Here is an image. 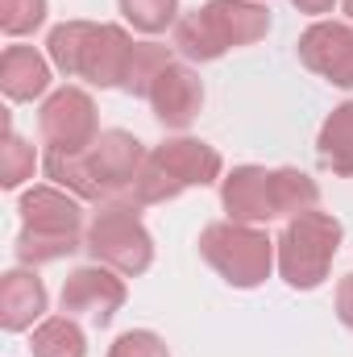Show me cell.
<instances>
[{
  "label": "cell",
  "instance_id": "obj_17",
  "mask_svg": "<svg viewBox=\"0 0 353 357\" xmlns=\"http://www.w3.org/2000/svg\"><path fill=\"white\" fill-rule=\"evenodd\" d=\"M29 354L33 357H88V333L80 328L75 316H46L33 337H29Z\"/></svg>",
  "mask_w": 353,
  "mask_h": 357
},
{
  "label": "cell",
  "instance_id": "obj_7",
  "mask_svg": "<svg viewBox=\"0 0 353 357\" xmlns=\"http://www.w3.org/2000/svg\"><path fill=\"white\" fill-rule=\"evenodd\" d=\"M341 220L333 212H320V208H308L299 216H291L274 241V258H278V274L291 291H316L329 270L333 258L341 250Z\"/></svg>",
  "mask_w": 353,
  "mask_h": 357
},
{
  "label": "cell",
  "instance_id": "obj_13",
  "mask_svg": "<svg viewBox=\"0 0 353 357\" xmlns=\"http://www.w3.org/2000/svg\"><path fill=\"white\" fill-rule=\"evenodd\" d=\"M150 108H154V121L167 125V129H187L200 108H204V79L187 67V63H171L158 84L150 91Z\"/></svg>",
  "mask_w": 353,
  "mask_h": 357
},
{
  "label": "cell",
  "instance_id": "obj_9",
  "mask_svg": "<svg viewBox=\"0 0 353 357\" xmlns=\"http://www.w3.org/2000/svg\"><path fill=\"white\" fill-rule=\"evenodd\" d=\"M200 258L237 291L262 287L270 270L278 266L274 241L266 237V229L241 225V220H212L200 233Z\"/></svg>",
  "mask_w": 353,
  "mask_h": 357
},
{
  "label": "cell",
  "instance_id": "obj_4",
  "mask_svg": "<svg viewBox=\"0 0 353 357\" xmlns=\"http://www.w3.org/2000/svg\"><path fill=\"white\" fill-rule=\"evenodd\" d=\"M270 33V8L258 0H208L183 13L171 29V46L187 63H216L237 46H254Z\"/></svg>",
  "mask_w": 353,
  "mask_h": 357
},
{
  "label": "cell",
  "instance_id": "obj_20",
  "mask_svg": "<svg viewBox=\"0 0 353 357\" xmlns=\"http://www.w3.org/2000/svg\"><path fill=\"white\" fill-rule=\"evenodd\" d=\"M117 8L137 33H163L179 21V0H117Z\"/></svg>",
  "mask_w": 353,
  "mask_h": 357
},
{
  "label": "cell",
  "instance_id": "obj_5",
  "mask_svg": "<svg viewBox=\"0 0 353 357\" xmlns=\"http://www.w3.org/2000/svg\"><path fill=\"white\" fill-rule=\"evenodd\" d=\"M21 212V233H17V258L21 266H46V262H59V258H71L75 250H84V204L80 195L54 187V183H42V187H29L17 204Z\"/></svg>",
  "mask_w": 353,
  "mask_h": 357
},
{
  "label": "cell",
  "instance_id": "obj_6",
  "mask_svg": "<svg viewBox=\"0 0 353 357\" xmlns=\"http://www.w3.org/2000/svg\"><path fill=\"white\" fill-rule=\"evenodd\" d=\"M220 175H225V158L216 146H208L200 137H167L163 146H154L146 154L129 199L137 208L171 204L191 187H212Z\"/></svg>",
  "mask_w": 353,
  "mask_h": 357
},
{
  "label": "cell",
  "instance_id": "obj_22",
  "mask_svg": "<svg viewBox=\"0 0 353 357\" xmlns=\"http://www.w3.org/2000/svg\"><path fill=\"white\" fill-rule=\"evenodd\" d=\"M108 357H171V349H167V341H163L158 333H150V328H129V333H121V337L112 341Z\"/></svg>",
  "mask_w": 353,
  "mask_h": 357
},
{
  "label": "cell",
  "instance_id": "obj_16",
  "mask_svg": "<svg viewBox=\"0 0 353 357\" xmlns=\"http://www.w3.org/2000/svg\"><path fill=\"white\" fill-rule=\"evenodd\" d=\"M316 158L324 171L341 178H353V100L337 104L324 125H320V137H316Z\"/></svg>",
  "mask_w": 353,
  "mask_h": 357
},
{
  "label": "cell",
  "instance_id": "obj_18",
  "mask_svg": "<svg viewBox=\"0 0 353 357\" xmlns=\"http://www.w3.org/2000/svg\"><path fill=\"white\" fill-rule=\"evenodd\" d=\"M175 63V46H163V42H137L133 50V63H129V75H125V88L129 96H142L150 100V91L158 84V75Z\"/></svg>",
  "mask_w": 353,
  "mask_h": 357
},
{
  "label": "cell",
  "instance_id": "obj_24",
  "mask_svg": "<svg viewBox=\"0 0 353 357\" xmlns=\"http://www.w3.org/2000/svg\"><path fill=\"white\" fill-rule=\"evenodd\" d=\"M299 13H308V17H320V13H333L337 8V0H291Z\"/></svg>",
  "mask_w": 353,
  "mask_h": 357
},
{
  "label": "cell",
  "instance_id": "obj_11",
  "mask_svg": "<svg viewBox=\"0 0 353 357\" xmlns=\"http://www.w3.org/2000/svg\"><path fill=\"white\" fill-rule=\"evenodd\" d=\"M125 299H129L125 274L100 266V262L71 270V274L63 278V291H59V307H63L67 316H88L91 324H100V328L125 307Z\"/></svg>",
  "mask_w": 353,
  "mask_h": 357
},
{
  "label": "cell",
  "instance_id": "obj_19",
  "mask_svg": "<svg viewBox=\"0 0 353 357\" xmlns=\"http://www.w3.org/2000/svg\"><path fill=\"white\" fill-rule=\"evenodd\" d=\"M33 171H38V150L25 137H17L13 129H4V146H0V187L17 191V187H25L33 178Z\"/></svg>",
  "mask_w": 353,
  "mask_h": 357
},
{
  "label": "cell",
  "instance_id": "obj_15",
  "mask_svg": "<svg viewBox=\"0 0 353 357\" xmlns=\"http://www.w3.org/2000/svg\"><path fill=\"white\" fill-rule=\"evenodd\" d=\"M50 59L38 54L33 46H8L0 54V91L17 104L50 96Z\"/></svg>",
  "mask_w": 353,
  "mask_h": 357
},
{
  "label": "cell",
  "instance_id": "obj_23",
  "mask_svg": "<svg viewBox=\"0 0 353 357\" xmlns=\"http://www.w3.org/2000/svg\"><path fill=\"white\" fill-rule=\"evenodd\" d=\"M337 320L353 333V270L337 282Z\"/></svg>",
  "mask_w": 353,
  "mask_h": 357
},
{
  "label": "cell",
  "instance_id": "obj_2",
  "mask_svg": "<svg viewBox=\"0 0 353 357\" xmlns=\"http://www.w3.org/2000/svg\"><path fill=\"white\" fill-rule=\"evenodd\" d=\"M137 42L112 21H63L46 38V59L67 79H88L91 88H125Z\"/></svg>",
  "mask_w": 353,
  "mask_h": 357
},
{
  "label": "cell",
  "instance_id": "obj_25",
  "mask_svg": "<svg viewBox=\"0 0 353 357\" xmlns=\"http://www.w3.org/2000/svg\"><path fill=\"white\" fill-rule=\"evenodd\" d=\"M341 8H345V17H350V25H353V0H341Z\"/></svg>",
  "mask_w": 353,
  "mask_h": 357
},
{
  "label": "cell",
  "instance_id": "obj_21",
  "mask_svg": "<svg viewBox=\"0 0 353 357\" xmlns=\"http://www.w3.org/2000/svg\"><path fill=\"white\" fill-rule=\"evenodd\" d=\"M46 25V0H0V29L8 38H25Z\"/></svg>",
  "mask_w": 353,
  "mask_h": 357
},
{
  "label": "cell",
  "instance_id": "obj_14",
  "mask_svg": "<svg viewBox=\"0 0 353 357\" xmlns=\"http://www.w3.org/2000/svg\"><path fill=\"white\" fill-rule=\"evenodd\" d=\"M46 282L38 278L33 266H17L0 274V328L4 333H25L33 324H42L46 316Z\"/></svg>",
  "mask_w": 353,
  "mask_h": 357
},
{
  "label": "cell",
  "instance_id": "obj_1",
  "mask_svg": "<svg viewBox=\"0 0 353 357\" xmlns=\"http://www.w3.org/2000/svg\"><path fill=\"white\" fill-rule=\"evenodd\" d=\"M142 162H146V150L129 129H100V137L84 154L46 150V158H42L46 178L54 187H63V191H71L80 199H91V204L129 199Z\"/></svg>",
  "mask_w": 353,
  "mask_h": 357
},
{
  "label": "cell",
  "instance_id": "obj_12",
  "mask_svg": "<svg viewBox=\"0 0 353 357\" xmlns=\"http://www.w3.org/2000/svg\"><path fill=\"white\" fill-rule=\"evenodd\" d=\"M295 50L312 75L329 79L333 88H353V25L320 17L299 33Z\"/></svg>",
  "mask_w": 353,
  "mask_h": 357
},
{
  "label": "cell",
  "instance_id": "obj_10",
  "mask_svg": "<svg viewBox=\"0 0 353 357\" xmlns=\"http://www.w3.org/2000/svg\"><path fill=\"white\" fill-rule=\"evenodd\" d=\"M38 133L46 142V150L59 154H84L91 142L100 137V121H96V100L75 84L54 88L42 108H38Z\"/></svg>",
  "mask_w": 353,
  "mask_h": 357
},
{
  "label": "cell",
  "instance_id": "obj_8",
  "mask_svg": "<svg viewBox=\"0 0 353 357\" xmlns=\"http://www.w3.org/2000/svg\"><path fill=\"white\" fill-rule=\"evenodd\" d=\"M84 250L91 262L117 270L125 278H137L154 266V237L142 225V208L133 199H104L88 216Z\"/></svg>",
  "mask_w": 353,
  "mask_h": 357
},
{
  "label": "cell",
  "instance_id": "obj_3",
  "mask_svg": "<svg viewBox=\"0 0 353 357\" xmlns=\"http://www.w3.org/2000/svg\"><path fill=\"white\" fill-rule=\"evenodd\" d=\"M320 187L316 178L295 171V167H233L220 178V208L229 212V220L241 225H266V220H291L308 208H316Z\"/></svg>",
  "mask_w": 353,
  "mask_h": 357
}]
</instances>
